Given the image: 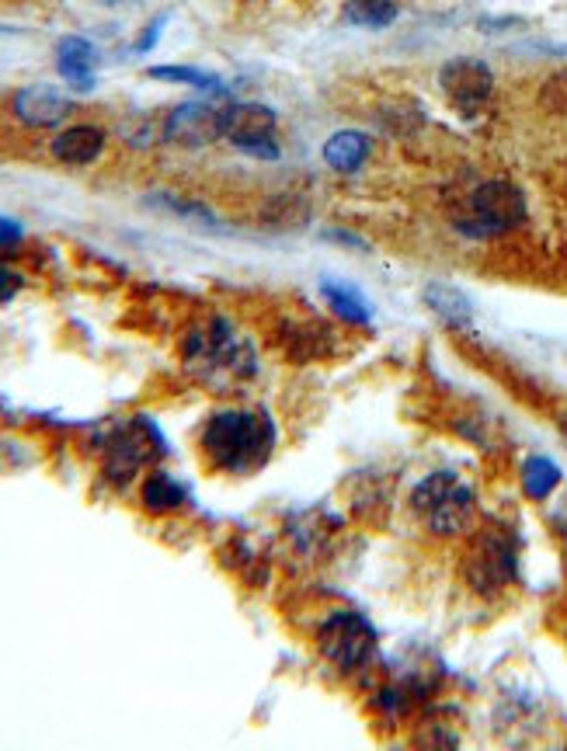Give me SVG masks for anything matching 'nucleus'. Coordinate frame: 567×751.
Returning a JSON list of instances; mask_svg holds the SVG:
<instances>
[{
	"mask_svg": "<svg viewBox=\"0 0 567 751\" xmlns=\"http://www.w3.org/2000/svg\"><path fill=\"white\" fill-rule=\"evenodd\" d=\"M439 83H442V95L452 101V108L460 111V116H477V111L491 101L495 73L488 63L474 60V56H456V60L442 67Z\"/></svg>",
	"mask_w": 567,
	"mask_h": 751,
	"instance_id": "39448f33",
	"label": "nucleus"
},
{
	"mask_svg": "<svg viewBox=\"0 0 567 751\" xmlns=\"http://www.w3.org/2000/svg\"><path fill=\"white\" fill-rule=\"evenodd\" d=\"M227 139L258 160H279L276 144V111L265 105H233L227 108Z\"/></svg>",
	"mask_w": 567,
	"mask_h": 751,
	"instance_id": "423d86ee",
	"label": "nucleus"
},
{
	"mask_svg": "<svg viewBox=\"0 0 567 751\" xmlns=\"http://www.w3.org/2000/svg\"><path fill=\"white\" fill-rule=\"evenodd\" d=\"M320 296L328 299L331 310L341 320H348V324H369L372 320V306H369V299L356 286L338 283V278H324V283H320Z\"/></svg>",
	"mask_w": 567,
	"mask_h": 751,
	"instance_id": "4468645a",
	"label": "nucleus"
},
{
	"mask_svg": "<svg viewBox=\"0 0 567 751\" xmlns=\"http://www.w3.org/2000/svg\"><path fill=\"white\" fill-rule=\"evenodd\" d=\"M14 111L24 126L46 129V126H57L70 116V101L52 88H46V83H36V88H24L14 98Z\"/></svg>",
	"mask_w": 567,
	"mask_h": 751,
	"instance_id": "1a4fd4ad",
	"label": "nucleus"
},
{
	"mask_svg": "<svg viewBox=\"0 0 567 751\" xmlns=\"http://www.w3.org/2000/svg\"><path fill=\"white\" fill-rule=\"evenodd\" d=\"M21 240V227L14 219H8V216H0V247H11V244H18Z\"/></svg>",
	"mask_w": 567,
	"mask_h": 751,
	"instance_id": "4be33fe9",
	"label": "nucleus"
},
{
	"mask_svg": "<svg viewBox=\"0 0 567 751\" xmlns=\"http://www.w3.org/2000/svg\"><path fill=\"white\" fill-rule=\"evenodd\" d=\"M276 428L265 414L251 411H220L209 417L202 432V449L212 466L227 473H251L272 456Z\"/></svg>",
	"mask_w": 567,
	"mask_h": 751,
	"instance_id": "f257e3e1",
	"label": "nucleus"
},
{
	"mask_svg": "<svg viewBox=\"0 0 567 751\" xmlns=\"http://www.w3.org/2000/svg\"><path fill=\"white\" fill-rule=\"evenodd\" d=\"M150 77H157V80H175V83H192V88H206V91H223L220 77H212L206 70H192V67H153Z\"/></svg>",
	"mask_w": 567,
	"mask_h": 751,
	"instance_id": "6ab92c4d",
	"label": "nucleus"
},
{
	"mask_svg": "<svg viewBox=\"0 0 567 751\" xmlns=\"http://www.w3.org/2000/svg\"><path fill=\"white\" fill-rule=\"evenodd\" d=\"M165 136L171 144L181 147H206L212 139L227 136V108H212V105H181L171 111V119L165 126Z\"/></svg>",
	"mask_w": 567,
	"mask_h": 751,
	"instance_id": "0eeeda50",
	"label": "nucleus"
},
{
	"mask_svg": "<svg viewBox=\"0 0 567 751\" xmlns=\"http://www.w3.org/2000/svg\"><path fill=\"white\" fill-rule=\"evenodd\" d=\"M57 67L63 73V80H70L73 88L88 91L94 88V67H98V52L88 39H63L60 49H57Z\"/></svg>",
	"mask_w": 567,
	"mask_h": 751,
	"instance_id": "f8f14e48",
	"label": "nucleus"
},
{
	"mask_svg": "<svg viewBox=\"0 0 567 751\" xmlns=\"http://www.w3.org/2000/svg\"><path fill=\"white\" fill-rule=\"evenodd\" d=\"M560 484V466L547 456H529L523 466V487L533 501H544Z\"/></svg>",
	"mask_w": 567,
	"mask_h": 751,
	"instance_id": "f3484780",
	"label": "nucleus"
},
{
	"mask_svg": "<svg viewBox=\"0 0 567 751\" xmlns=\"http://www.w3.org/2000/svg\"><path fill=\"white\" fill-rule=\"evenodd\" d=\"M415 508L428 518L431 533L456 536L474 522V491L456 481V473L439 470L415 487Z\"/></svg>",
	"mask_w": 567,
	"mask_h": 751,
	"instance_id": "7ed1b4c3",
	"label": "nucleus"
},
{
	"mask_svg": "<svg viewBox=\"0 0 567 751\" xmlns=\"http://www.w3.org/2000/svg\"><path fill=\"white\" fill-rule=\"evenodd\" d=\"M185 497H188L185 484H178L165 470H157L153 477L143 484V505L150 512H175V508L185 505Z\"/></svg>",
	"mask_w": 567,
	"mask_h": 751,
	"instance_id": "dca6fc26",
	"label": "nucleus"
},
{
	"mask_svg": "<svg viewBox=\"0 0 567 751\" xmlns=\"http://www.w3.org/2000/svg\"><path fill=\"white\" fill-rule=\"evenodd\" d=\"M470 584L477 592H495L516 577V550L501 536H484L470 556Z\"/></svg>",
	"mask_w": 567,
	"mask_h": 751,
	"instance_id": "6e6552de",
	"label": "nucleus"
},
{
	"mask_svg": "<svg viewBox=\"0 0 567 751\" xmlns=\"http://www.w3.org/2000/svg\"><path fill=\"white\" fill-rule=\"evenodd\" d=\"M21 289V275L18 271H11V268H4L0 265V303H8V299H14V293Z\"/></svg>",
	"mask_w": 567,
	"mask_h": 751,
	"instance_id": "412c9836",
	"label": "nucleus"
},
{
	"mask_svg": "<svg viewBox=\"0 0 567 751\" xmlns=\"http://www.w3.org/2000/svg\"><path fill=\"white\" fill-rule=\"evenodd\" d=\"M101 150H105V132L98 126H70L52 139V157L70 167H84L98 160Z\"/></svg>",
	"mask_w": 567,
	"mask_h": 751,
	"instance_id": "9b49d317",
	"label": "nucleus"
},
{
	"mask_svg": "<svg viewBox=\"0 0 567 751\" xmlns=\"http://www.w3.org/2000/svg\"><path fill=\"white\" fill-rule=\"evenodd\" d=\"M425 303L436 310L449 327H470V320H474V306H470V299L460 293V289H452V286H442V283H431L428 289H425Z\"/></svg>",
	"mask_w": 567,
	"mask_h": 751,
	"instance_id": "2eb2a0df",
	"label": "nucleus"
},
{
	"mask_svg": "<svg viewBox=\"0 0 567 751\" xmlns=\"http://www.w3.org/2000/svg\"><path fill=\"white\" fill-rule=\"evenodd\" d=\"M544 105L554 108V111H564V116H567V73H557V77L547 80V88H544Z\"/></svg>",
	"mask_w": 567,
	"mask_h": 751,
	"instance_id": "aec40b11",
	"label": "nucleus"
},
{
	"mask_svg": "<svg viewBox=\"0 0 567 751\" xmlns=\"http://www.w3.org/2000/svg\"><path fill=\"white\" fill-rule=\"evenodd\" d=\"M317 640H320V654L331 664H338L341 672L362 668L376 651V630L359 612H335V616L324 620Z\"/></svg>",
	"mask_w": 567,
	"mask_h": 751,
	"instance_id": "20e7f679",
	"label": "nucleus"
},
{
	"mask_svg": "<svg viewBox=\"0 0 567 751\" xmlns=\"http://www.w3.org/2000/svg\"><path fill=\"white\" fill-rule=\"evenodd\" d=\"M345 18L359 28H387L397 21L394 0H345Z\"/></svg>",
	"mask_w": 567,
	"mask_h": 751,
	"instance_id": "a211bd4d",
	"label": "nucleus"
},
{
	"mask_svg": "<svg viewBox=\"0 0 567 751\" xmlns=\"http://www.w3.org/2000/svg\"><path fill=\"white\" fill-rule=\"evenodd\" d=\"M526 219V195L511 181H484L470 191V199L456 219L467 237H501L508 230H516Z\"/></svg>",
	"mask_w": 567,
	"mask_h": 751,
	"instance_id": "f03ea898",
	"label": "nucleus"
},
{
	"mask_svg": "<svg viewBox=\"0 0 567 751\" xmlns=\"http://www.w3.org/2000/svg\"><path fill=\"white\" fill-rule=\"evenodd\" d=\"M157 39H160V21H153V24L147 28V36L140 39V46H137V49H140V52H147V49H150V46H153Z\"/></svg>",
	"mask_w": 567,
	"mask_h": 751,
	"instance_id": "5701e85b",
	"label": "nucleus"
},
{
	"mask_svg": "<svg viewBox=\"0 0 567 751\" xmlns=\"http://www.w3.org/2000/svg\"><path fill=\"white\" fill-rule=\"evenodd\" d=\"M153 438H157L153 425L137 422V432H126L112 445V453H108V473H112L116 481H129L132 473L140 470V463L153 456Z\"/></svg>",
	"mask_w": 567,
	"mask_h": 751,
	"instance_id": "9d476101",
	"label": "nucleus"
},
{
	"mask_svg": "<svg viewBox=\"0 0 567 751\" xmlns=\"http://www.w3.org/2000/svg\"><path fill=\"white\" fill-rule=\"evenodd\" d=\"M369 154H372L369 136L352 132V129L335 132L328 144H324V160H328L335 171H359V167L369 160Z\"/></svg>",
	"mask_w": 567,
	"mask_h": 751,
	"instance_id": "ddd939ff",
	"label": "nucleus"
}]
</instances>
